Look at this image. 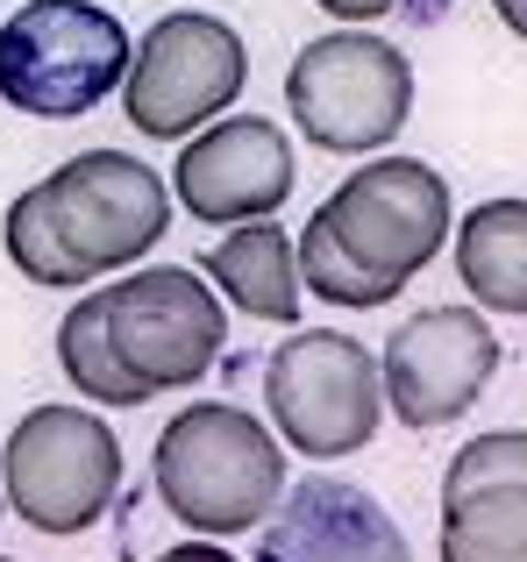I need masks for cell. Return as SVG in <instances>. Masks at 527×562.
Instances as JSON below:
<instances>
[{
    "instance_id": "cell-3",
    "label": "cell",
    "mask_w": 527,
    "mask_h": 562,
    "mask_svg": "<svg viewBox=\"0 0 527 562\" xmlns=\"http://www.w3.org/2000/svg\"><path fill=\"white\" fill-rule=\"evenodd\" d=\"M150 484L165 498V513L193 535L208 541L250 535L285 498L278 427H264L257 413L228 406V398H200V406L165 420V435L150 449Z\"/></svg>"
},
{
    "instance_id": "cell-16",
    "label": "cell",
    "mask_w": 527,
    "mask_h": 562,
    "mask_svg": "<svg viewBox=\"0 0 527 562\" xmlns=\"http://www.w3.org/2000/svg\"><path fill=\"white\" fill-rule=\"evenodd\" d=\"M57 363H65V378L79 384L93 406H143V384L122 371V357H114V342H108V328H100V306L93 300H79L65 321H57Z\"/></svg>"
},
{
    "instance_id": "cell-10",
    "label": "cell",
    "mask_w": 527,
    "mask_h": 562,
    "mask_svg": "<svg viewBox=\"0 0 527 562\" xmlns=\"http://www.w3.org/2000/svg\"><path fill=\"white\" fill-rule=\"evenodd\" d=\"M378 371H385L392 420L428 435V427L463 420L485 398L492 371H500V335L478 306H421L392 328Z\"/></svg>"
},
{
    "instance_id": "cell-4",
    "label": "cell",
    "mask_w": 527,
    "mask_h": 562,
    "mask_svg": "<svg viewBox=\"0 0 527 562\" xmlns=\"http://www.w3.org/2000/svg\"><path fill=\"white\" fill-rule=\"evenodd\" d=\"M122 14L100 0H22L0 22V100L36 122H79L128 79Z\"/></svg>"
},
{
    "instance_id": "cell-11",
    "label": "cell",
    "mask_w": 527,
    "mask_h": 562,
    "mask_svg": "<svg viewBox=\"0 0 527 562\" xmlns=\"http://www.w3.org/2000/svg\"><path fill=\"white\" fill-rule=\"evenodd\" d=\"M171 192L186 214L214 221V228H243V221H271L292 192V143L264 114H222L200 136H186Z\"/></svg>"
},
{
    "instance_id": "cell-1",
    "label": "cell",
    "mask_w": 527,
    "mask_h": 562,
    "mask_svg": "<svg viewBox=\"0 0 527 562\" xmlns=\"http://www.w3.org/2000/svg\"><path fill=\"white\" fill-rule=\"evenodd\" d=\"M449 179L421 157H371L300 228V285L328 306H385L442 257Z\"/></svg>"
},
{
    "instance_id": "cell-12",
    "label": "cell",
    "mask_w": 527,
    "mask_h": 562,
    "mask_svg": "<svg viewBox=\"0 0 527 562\" xmlns=\"http://www.w3.org/2000/svg\"><path fill=\"white\" fill-rule=\"evenodd\" d=\"M257 562H414V549L363 484L306 477L257 527Z\"/></svg>"
},
{
    "instance_id": "cell-19",
    "label": "cell",
    "mask_w": 527,
    "mask_h": 562,
    "mask_svg": "<svg viewBox=\"0 0 527 562\" xmlns=\"http://www.w3.org/2000/svg\"><path fill=\"white\" fill-rule=\"evenodd\" d=\"M157 562H236L222 549V541H208V535H193V541H179V549H165Z\"/></svg>"
},
{
    "instance_id": "cell-13",
    "label": "cell",
    "mask_w": 527,
    "mask_h": 562,
    "mask_svg": "<svg viewBox=\"0 0 527 562\" xmlns=\"http://www.w3.org/2000/svg\"><path fill=\"white\" fill-rule=\"evenodd\" d=\"M208 278L250 321H300V243L278 221H243L208 249Z\"/></svg>"
},
{
    "instance_id": "cell-17",
    "label": "cell",
    "mask_w": 527,
    "mask_h": 562,
    "mask_svg": "<svg viewBox=\"0 0 527 562\" xmlns=\"http://www.w3.org/2000/svg\"><path fill=\"white\" fill-rule=\"evenodd\" d=\"M471 484H527V427H500V435H478L449 456L442 492H471Z\"/></svg>"
},
{
    "instance_id": "cell-14",
    "label": "cell",
    "mask_w": 527,
    "mask_h": 562,
    "mask_svg": "<svg viewBox=\"0 0 527 562\" xmlns=\"http://www.w3.org/2000/svg\"><path fill=\"white\" fill-rule=\"evenodd\" d=\"M457 278L485 314H527V200H485L463 214Z\"/></svg>"
},
{
    "instance_id": "cell-20",
    "label": "cell",
    "mask_w": 527,
    "mask_h": 562,
    "mask_svg": "<svg viewBox=\"0 0 527 562\" xmlns=\"http://www.w3.org/2000/svg\"><path fill=\"white\" fill-rule=\"evenodd\" d=\"M492 14H500L506 29H514V36L527 43V0H492Z\"/></svg>"
},
{
    "instance_id": "cell-21",
    "label": "cell",
    "mask_w": 527,
    "mask_h": 562,
    "mask_svg": "<svg viewBox=\"0 0 527 562\" xmlns=\"http://www.w3.org/2000/svg\"><path fill=\"white\" fill-rule=\"evenodd\" d=\"M0 506H8V492H0Z\"/></svg>"
},
{
    "instance_id": "cell-8",
    "label": "cell",
    "mask_w": 527,
    "mask_h": 562,
    "mask_svg": "<svg viewBox=\"0 0 527 562\" xmlns=\"http://www.w3.org/2000/svg\"><path fill=\"white\" fill-rule=\"evenodd\" d=\"M250 86V50L243 36L222 22V14H157L143 29L136 57H128V79H122V108L136 136L157 143H186L200 136L208 122H222V108Z\"/></svg>"
},
{
    "instance_id": "cell-9",
    "label": "cell",
    "mask_w": 527,
    "mask_h": 562,
    "mask_svg": "<svg viewBox=\"0 0 527 562\" xmlns=\"http://www.w3.org/2000/svg\"><path fill=\"white\" fill-rule=\"evenodd\" d=\"M93 306H100V328H108L122 371L150 398L200 384L222 363L228 314L208 292V278L186 271V263H150V271L114 278L108 292H93Z\"/></svg>"
},
{
    "instance_id": "cell-18",
    "label": "cell",
    "mask_w": 527,
    "mask_h": 562,
    "mask_svg": "<svg viewBox=\"0 0 527 562\" xmlns=\"http://www.w3.org/2000/svg\"><path fill=\"white\" fill-rule=\"evenodd\" d=\"M321 14H335V22H378V14H392L400 0H314Z\"/></svg>"
},
{
    "instance_id": "cell-2",
    "label": "cell",
    "mask_w": 527,
    "mask_h": 562,
    "mask_svg": "<svg viewBox=\"0 0 527 562\" xmlns=\"http://www.w3.org/2000/svg\"><path fill=\"white\" fill-rule=\"evenodd\" d=\"M171 228V192L128 150H79L8 206V263L29 285H93L100 271L143 263Z\"/></svg>"
},
{
    "instance_id": "cell-6",
    "label": "cell",
    "mask_w": 527,
    "mask_h": 562,
    "mask_svg": "<svg viewBox=\"0 0 527 562\" xmlns=\"http://www.w3.org/2000/svg\"><path fill=\"white\" fill-rule=\"evenodd\" d=\"M0 492L36 535H86L122 492V441L86 406H36L0 449Z\"/></svg>"
},
{
    "instance_id": "cell-5",
    "label": "cell",
    "mask_w": 527,
    "mask_h": 562,
    "mask_svg": "<svg viewBox=\"0 0 527 562\" xmlns=\"http://www.w3.org/2000/svg\"><path fill=\"white\" fill-rule=\"evenodd\" d=\"M285 108L314 150L363 157L385 150L414 114V65L392 36L371 29H328L285 71Z\"/></svg>"
},
{
    "instance_id": "cell-22",
    "label": "cell",
    "mask_w": 527,
    "mask_h": 562,
    "mask_svg": "<svg viewBox=\"0 0 527 562\" xmlns=\"http://www.w3.org/2000/svg\"><path fill=\"white\" fill-rule=\"evenodd\" d=\"M0 562H8V555H0Z\"/></svg>"
},
{
    "instance_id": "cell-15",
    "label": "cell",
    "mask_w": 527,
    "mask_h": 562,
    "mask_svg": "<svg viewBox=\"0 0 527 562\" xmlns=\"http://www.w3.org/2000/svg\"><path fill=\"white\" fill-rule=\"evenodd\" d=\"M442 562H527V484L442 492Z\"/></svg>"
},
{
    "instance_id": "cell-7",
    "label": "cell",
    "mask_w": 527,
    "mask_h": 562,
    "mask_svg": "<svg viewBox=\"0 0 527 562\" xmlns=\"http://www.w3.org/2000/svg\"><path fill=\"white\" fill-rule=\"evenodd\" d=\"M264 406L285 449L335 463V456L371 449L378 420H385V371L357 335L300 328L264 363Z\"/></svg>"
}]
</instances>
